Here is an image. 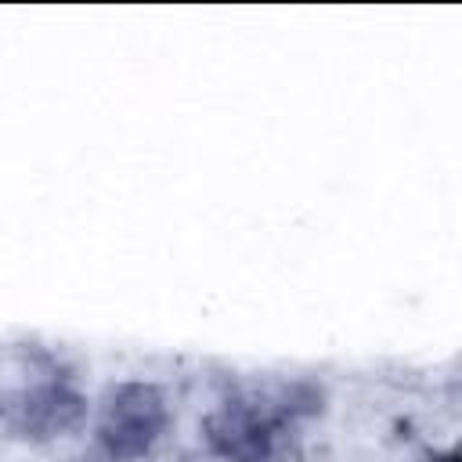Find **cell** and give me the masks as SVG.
<instances>
[{
    "label": "cell",
    "instance_id": "obj_1",
    "mask_svg": "<svg viewBox=\"0 0 462 462\" xmlns=\"http://www.w3.org/2000/svg\"><path fill=\"white\" fill-rule=\"evenodd\" d=\"M325 408L310 379H256L235 386L202 419L206 451L224 462H296L303 422Z\"/></svg>",
    "mask_w": 462,
    "mask_h": 462
},
{
    "label": "cell",
    "instance_id": "obj_2",
    "mask_svg": "<svg viewBox=\"0 0 462 462\" xmlns=\"http://www.w3.org/2000/svg\"><path fill=\"white\" fill-rule=\"evenodd\" d=\"M173 422L170 397L159 383L123 379L105 390L94 415V455L101 462H141L155 451Z\"/></svg>",
    "mask_w": 462,
    "mask_h": 462
},
{
    "label": "cell",
    "instance_id": "obj_3",
    "mask_svg": "<svg viewBox=\"0 0 462 462\" xmlns=\"http://www.w3.org/2000/svg\"><path fill=\"white\" fill-rule=\"evenodd\" d=\"M90 415V401L69 379H32L0 393V426L25 444H51L79 430Z\"/></svg>",
    "mask_w": 462,
    "mask_h": 462
},
{
    "label": "cell",
    "instance_id": "obj_4",
    "mask_svg": "<svg viewBox=\"0 0 462 462\" xmlns=\"http://www.w3.org/2000/svg\"><path fill=\"white\" fill-rule=\"evenodd\" d=\"M415 462H462V458H458V448L451 444V448H430V451H422Z\"/></svg>",
    "mask_w": 462,
    "mask_h": 462
}]
</instances>
